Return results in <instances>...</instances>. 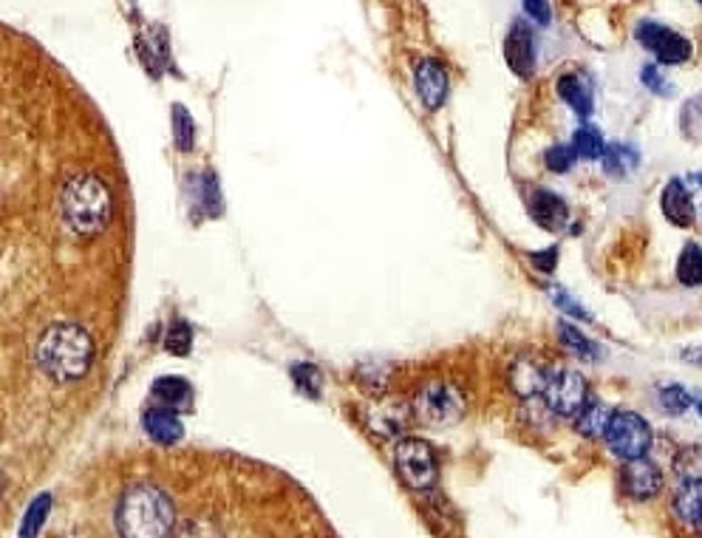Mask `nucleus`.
<instances>
[{"label":"nucleus","instance_id":"9b49d317","mask_svg":"<svg viewBox=\"0 0 702 538\" xmlns=\"http://www.w3.org/2000/svg\"><path fill=\"white\" fill-rule=\"evenodd\" d=\"M550 368H546L544 360H539L535 354H518L510 363V372H507V380H510V388L518 397L525 400H532V397H544V388L550 383Z\"/></svg>","mask_w":702,"mask_h":538},{"label":"nucleus","instance_id":"423d86ee","mask_svg":"<svg viewBox=\"0 0 702 538\" xmlns=\"http://www.w3.org/2000/svg\"><path fill=\"white\" fill-rule=\"evenodd\" d=\"M603 439H606V446H609V451L615 453L617 460H645V453L652 451L654 446V430L635 411H615Z\"/></svg>","mask_w":702,"mask_h":538},{"label":"nucleus","instance_id":"a211bd4d","mask_svg":"<svg viewBox=\"0 0 702 538\" xmlns=\"http://www.w3.org/2000/svg\"><path fill=\"white\" fill-rule=\"evenodd\" d=\"M555 91H558L561 100L567 102L578 116L592 114V108H595L592 102H595V97H592V86H589L583 74L578 72L561 74L558 83H555Z\"/></svg>","mask_w":702,"mask_h":538},{"label":"nucleus","instance_id":"a878e982","mask_svg":"<svg viewBox=\"0 0 702 538\" xmlns=\"http://www.w3.org/2000/svg\"><path fill=\"white\" fill-rule=\"evenodd\" d=\"M292 383H295V388H298L300 395L309 397V400H318L320 391H323V374H320V368H315L312 363L292 366Z\"/></svg>","mask_w":702,"mask_h":538},{"label":"nucleus","instance_id":"7ed1b4c3","mask_svg":"<svg viewBox=\"0 0 702 538\" xmlns=\"http://www.w3.org/2000/svg\"><path fill=\"white\" fill-rule=\"evenodd\" d=\"M63 218L79 236H97L111 222V190L94 173H77L63 185Z\"/></svg>","mask_w":702,"mask_h":538},{"label":"nucleus","instance_id":"473e14b6","mask_svg":"<svg viewBox=\"0 0 702 538\" xmlns=\"http://www.w3.org/2000/svg\"><path fill=\"white\" fill-rule=\"evenodd\" d=\"M176 538H221V533L215 530L213 522H201V518H193L187 522L182 530H178Z\"/></svg>","mask_w":702,"mask_h":538},{"label":"nucleus","instance_id":"4be33fe9","mask_svg":"<svg viewBox=\"0 0 702 538\" xmlns=\"http://www.w3.org/2000/svg\"><path fill=\"white\" fill-rule=\"evenodd\" d=\"M677 280L688 289L702 287V245L697 241H688L677 255Z\"/></svg>","mask_w":702,"mask_h":538},{"label":"nucleus","instance_id":"6ab92c4d","mask_svg":"<svg viewBox=\"0 0 702 538\" xmlns=\"http://www.w3.org/2000/svg\"><path fill=\"white\" fill-rule=\"evenodd\" d=\"M612 414H615V411H612L606 402L589 395L587 402H583V409L572 416L575 430L587 439H601L603 434H606V428H609Z\"/></svg>","mask_w":702,"mask_h":538},{"label":"nucleus","instance_id":"f8f14e48","mask_svg":"<svg viewBox=\"0 0 702 538\" xmlns=\"http://www.w3.org/2000/svg\"><path fill=\"white\" fill-rule=\"evenodd\" d=\"M527 210H530L532 222L544 227L546 233H564L569 224V208L567 201L558 193L546 190V187H535L527 196Z\"/></svg>","mask_w":702,"mask_h":538},{"label":"nucleus","instance_id":"5701e85b","mask_svg":"<svg viewBox=\"0 0 702 538\" xmlns=\"http://www.w3.org/2000/svg\"><path fill=\"white\" fill-rule=\"evenodd\" d=\"M558 338H561V343L567 346V352L578 354V358H583V360L601 358V346H598L592 338H587L581 329H575L572 323H567V321L558 323Z\"/></svg>","mask_w":702,"mask_h":538},{"label":"nucleus","instance_id":"bb28decb","mask_svg":"<svg viewBox=\"0 0 702 538\" xmlns=\"http://www.w3.org/2000/svg\"><path fill=\"white\" fill-rule=\"evenodd\" d=\"M173 139H176V148L182 153L193 151L196 128H193V116L185 105H173Z\"/></svg>","mask_w":702,"mask_h":538},{"label":"nucleus","instance_id":"4c0bfd02","mask_svg":"<svg viewBox=\"0 0 702 538\" xmlns=\"http://www.w3.org/2000/svg\"><path fill=\"white\" fill-rule=\"evenodd\" d=\"M694 533H700V536H702V513H700V518H697V524H694Z\"/></svg>","mask_w":702,"mask_h":538},{"label":"nucleus","instance_id":"cd10ccee","mask_svg":"<svg viewBox=\"0 0 702 538\" xmlns=\"http://www.w3.org/2000/svg\"><path fill=\"white\" fill-rule=\"evenodd\" d=\"M164 349L176 358H187L193 349V329L187 321H173V326L164 335Z\"/></svg>","mask_w":702,"mask_h":538},{"label":"nucleus","instance_id":"393cba45","mask_svg":"<svg viewBox=\"0 0 702 538\" xmlns=\"http://www.w3.org/2000/svg\"><path fill=\"white\" fill-rule=\"evenodd\" d=\"M657 405L663 414L677 416V414H686V411L694 405V397L688 395V388L672 383V386H663L657 391Z\"/></svg>","mask_w":702,"mask_h":538},{"label":"nucleus","instance_id":"e433bc0d","mask_svg":"<svg viewBox=\"0 0 702 538\" xmlns=\"http://www.w3.org/2000/svg\"><path fill=\"white\" fill-rule=\"evenodd\" d=\"M694 409H697V414L702 416V395H697V397H694Z\"/></svg>","mask_w":702,"mask_h":538},{"label":"nucleus","instance_id":"58836bf2","mask_svg":"<svg viewBox=\"0 0 702 538\" xmlns=\"http://www.w3.org/2000/svg\"><path fill=\"white\" fill-rule=\"evenodd\" d=\"M694 182H697V185L702 187V171H697V173H694Z\"/></svg>","mask_w":702,"mask_h":538},{"label":"nucleus","instance_id":"f257e3e1","mask_svg":"<svg viewBox=\"0 0 702 538\" xmlns=\"http://www.w3.org/2000/svg\"><path fill=\"white\" fill-rule=\"evenodd\" d=\"M94 338L77 323H54L44 331L37 343V366L46 377L58 383H72L86 377L94 363Z\"/></svg>","mask_w":702,"mask_h":538},{"label":"nucleus","instance_id":"9d476101","mask_svg":"<svg viewBox=\"0 0 702 538\" xmlns=\"http://www.w3.org/2000/svg\"><path fill=\"white\" fill-rule=\"evenodd\" d=\"M617 481H620V490H624L629 499L645 502V499L657 496L660 488H663V471H660L652 460H631L624 462Z\"/></svg>","mask_w":702,"mask_h":538},{"label":"nucleus","instance_id":"c756f323","mask_svg":"<svg viewBox=\"0 0 702 538\" xmlns=\"http://www.w3.org/2000/svg\"><path fill=\"white\" fill-rule=\"evenodd\" d=\"M640 79H643V86L649 88L652 93H657V97H672L674 88L668 86L666 74L660 72V65L652 63V65H643V72H640Z\"/></svg>","mask_w":702,"mask_h":538},{"label":"nucleus","instance_id":"f3484780","mask_svg":"<svg viewBox=\"0 0 702 538\" xmlns=\"http://www.w3.org/2000/svg\"><path fill=\"white\" fill-rule=\"evenodd\" d=\"M672 510L674 516L680 518L686 527L694 530L697 518L702 513V476H686V479L677 485L672 496Z\"/></svg>","mask_w":702,"mask_h":538},{"label":"nucleus","instance_id":"6e6552de","mask_svg":"<svg viewBox=\"0 0 702 538\" xmlns=\"http://www.w3.org/2000/svg\"><path fill=\"white\" fill-rule=\"evenodd\" d=\"M362 420H366V428L371 434H377V437L403 439L405 428L414 420L411 402L403 400V397H380V400H371L366 405Z\"/></svg>","mask_w":702,"mask_h":538},{"label":"nucleus","instance_id":"dca6fc26","mask_svg":"<svg viewBox=\"0 0 702 538\" xmlns=\"http://www.w3.org/2000/svg\"><path fill=\"white\" fill-rule=\"evenodd\" d=\"M145 434H148L157 446H176L178 439L185 437V428H182V420L176 416V411L162 409V405H153L143 414Z\"/></svg>","mask_w":702,"mask_h":538},{"label":"nucleus","instance_id":"aec40b11","mask_svg":"<svg viewBox=\"0 0 702 538\" xmlns=\"http://www.w3.org/2000/svg\"><path fill=\"white\" fill-rule=\"evenodd\" d=\"M153 397H157V402L162 405V409L182 411V409H190L193 388L185 377L164 374V377H159V380L153 383Z\"/></svg>","mask_w":702,"mask_h":538},{"label":"nucleus","instance_id":"0eeeda50","mask_svg":"<svg viewBox=\"0 0 702 538\" xmlns=\"http://www.w3.org/2000/svg\"><path fill=\"white\" fill-rule=\"evenodd\" d=\"M638 40L643 49H649L657 60V65H682L691 60L694 54V46L680 32L668 29L663 23L643 21L638 26Z\"/></svg>","mask_w":702,"mask_h":538},{"label":"nucleus","instance_id":"f704fd0d","mask_svg":"<svg viewBox=\"0 0 702 538\" xmlns=\"http://www.w3.org/2000/svg\"><path fill=\"white\" fill-rule=\"evenodd\" d=\"M527 12V15L532 17L535 23H550L553 21V9H550V3H539V0H527L525 7H521Z\"/></svg>","mask_w":702,"mask_h":538},{"label":"nucleus","instance_id":"72a5a7b5","mask_svg":"<svg viewBox=\"0 0 702 538\" xmlns=\"http://www.w3.org/2000/svg\"><path fill=\"white\" fill-rule=\"evenodd\" d=\"M530 261L539 273H553L555 264H558V247H550L544 252H530Z\"/></svg>","mask_w":702,"mask_h":538},{"label":"nucleus","instance_id":"c9c22d12","mask_svg":"<svg viewBox=\"0 0 702 538\" xmlns=\"http://www.w3.org/2000/svg\"><path fill=\"white\" fill-rule=\"evenodd\" d=\"M686 360H691V363H702V349H694V352H686Z\"/></svg>","mask_w":702,"mask_h":538},{"label":"nucleus","instance_id":"412c9836","mask_svg":"<svg viewBox=\"0 0 702 538\" xmlns=\"http://www.w3.org/2000/svg\"><path fill=\"white\" fill-rule=\"evenodd\" d=\"M638 165H640V153L635 145H626V142L606 145L603 167H606L609 176H615V179H626V176H631V173L638 171Z\"/></svg>","mask_w":702,"mask_h":538},{"label":"nucleus","instance_id":"4468645a","mask_svg":"<svg viewBox=\"0 0 702 538\" xmlns=\"http://www.w3.org/2000/svg\"><path fill=\"white\" fill-rule=\"evenodd\" d=\"M504 60L516 77L527 79L535 72V37L525 23H516L504 37Z\"/></svg>","mask_w":702,"mask_h":538},{"label":"nucleus","instance_id":"1a4fd4ad","mask_svg":"<svg viewBox=\"0 0 702 538\" xmlns=\"http://www.w3.org/2000/svg\"><path fill=\"white\" fill-rule=\"evenodd\" d=\"M587 397V380H583V374L575 372V368H561V372H555L544 388V405L553 411L555 416H575L583 409Z\"/></svg>","mask_w":702,"mask_h":538},{"label":"nucleus","instance_id":"b1692460","mask_svg":"<svg viewBox=\"0 0 702 538\" xmlns=\"http://www.w3.org/2000/svg\"><path fill=\"white\" fill-rule=\"evenodd\" d=\"M572 151L578 153V159H589V162H595V159H603L606 153V142H603V134L595 128V125H581V128L572 134Z\"/></svg>","mask_w":702,"mask_h":538},{"label":"nucleus","instance_id":"f03ea898","mask_svg":"<svg viewBox=\"0 0 702 538\" xmlns=\"http://www.w3.org/2000/svg\"><path fill=\"white\" fill-rule=\"evenodd\" d=\"M176 527V508L171 496L153 485H134L116 504L120 538H171Z\"/></svg>","mask_w":702,"mask_h":538},{"label":"nucleus","instance_id":"7c9ffc66","mask_svg":"<svg viewBox=\"0 0 702 538\" xmlns=\"http://www.w3.org/2000/svg\"><path fill=\"white\" fill-rule=\"evenodd\" d=\"M46 510H49V496H40V499H35V504L29 508V516H26V527H23V536L35 538L37 527H40V522L46 518Z\"/></svg>","mask_w":702,"mask_h":538},{"label":"nucleus","instance_id":"2f4dec72","mask_svg":"<svg viewBox=\"0 0 702 538\" xmlns=\"http://www.w3.org/2000/svg\"><path fill=\"white\" fill-rule=\"evenodd\" d=\"M553 301L558 303V306L564 309V312H567V315L581 317V321H592V312H587V309H583L581 303L575 301V298H572V295L567 292V289H555V292H553Z\"/></svg>","mask_w":702,"mask_h":538},{"label":"nucleus","instance_id":"2eb2a0df","mask_svg":"<svg viewBox=\"0 0 702 538\" xmlns=\"http://www.w3.org/2000/svg\"><path fill=\"white\" fill-rule=\"evenodd\" d=\"M660 210L674 227H691L697 222V204L682 179H668L660 193Z\"/></svg>","mask_w":702,"mask_h":538},{"label":"nucleus","instance_id":"c85d7f7f","mask_svg":"<svg viewBox=\"0 0 702 538\" xmlns=\"http://www.w3.org/2000/svg\"><path fill=\"white\" fill-rule=\"evenodd\" d=\"M575 162H578V153L572 151V145H553V148L544 153V165L553 173L572 171Z\"/></svg>","mask_w":702,"mask_h":538},{"label":"nucleus","instance_id":"ddd939ff","mask_svg":"<svg viewBox=\"0 0 702 538\" xmlns=\"http://www.w3.org/2000/svg\"><path fill=\"white\" fill-rule=\"evenodd\" d=\"M414 79H417L419 100L426 102L428 111H436V108L447 100V91H451V77H447V68L436 58L419 60L417 72H414Z\"/></svg>","mask_w":702,"mask_h":538},{"label":"nucleus","instance_id":"20e7f679","mask_svg":"<svg viewBox=\"0 0 702 538\" xmlns=\"http://www.w3.org/2000/svg\"><path fill=\"white\" fill-rule=\"evenodd\" d=\"M414 420L426 428H447L456 425L468 411V400L461 388L451 380H428L411 400Z\"/></svg>","mask_w":702,"mask_h":538},{"label":"nucleus","instance_id":"39448f33","mask_svg":"<svg viewBox=\"0 0 702 538\" xmlns=\"http://www.w3.org/2000/svg\"><path fill=\"white\" fill-rule=\"evenodd\" d=\"M394 465H397L399 479L411 490H417V493H428L440 481V462H436V453H433V448L428 446L426 439H397V446H394Z\"/></svg>","mask_w":702,"mask_h":538}]
</instances>
